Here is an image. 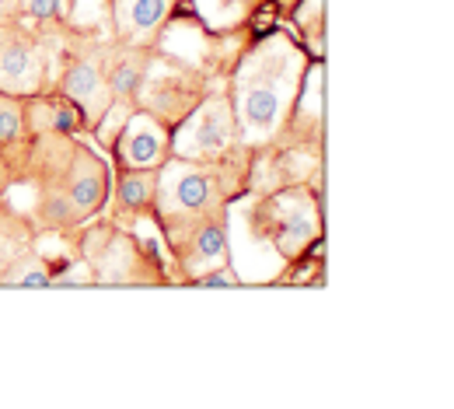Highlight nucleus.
<instances>
[{
  "mask_svg": "<svg viewBox=\"0 0 454 409\" xmlns=\"http://www.w3.org/2000/svg\"><path fill=\"white\" fill-rule=\"evenodd\" d=\"M301 74L304 53L286 35L259 43L241 59L234 81V130L245 144H266L280 133L301 88Z\"/></svg>",
  "mask_w": 454,
  "mask_h": 409,
  "instance_id": "nucleus-1",
  "label": "nucleus"
},
{
  "mask_svg": "<svg viewBox=\"0 0 454 409\" xmlns=\"http://www.w3.org/2000/svg\"><path fill=\"white\" fill-rule=\"evenodd\" d=\"M234 140V109L227 98H207L192 116L175 133V154L178 158H210L231 147Z\"/></svg>",
  "mask_w": 454,
  "mask_h": 409,
  "instance_id": "nucleus-2",
  "label": "nucleus"
},
{
  "mask_svg": "<svg viewBox=\"0 0 454 409\" xmlns=\"http://www.w3.org/2000/svg\"><path fill=\"white\" fill-rule=\"evenodd\" d=\"M214 203V178L203 176L200 169L185 161H168L161 169V185H158V207L168 217H189L200 214Z\"/></svg>",
  "mask_w": 454,
  "mask_h": 409,
  "instance_id": "nucleus-3",
  "label": "nucleus"
},
{
  "mask_svg": "<svg viewBox=\"0 0 454 409\" xmlns=\"http://www.w3.org/2000/svg\"><path fill=\"white\" fill-rule=\"evenodd\" d=\"M115 154L129 172H151L165 161L168 154V133L151 116H126L119 137H115Z\"/></svg>",
  "mask_w": 454,
  "mask_h": 409,
  "instance_id": "nucleus-4",
  "label": "nucleus"
},
{
  "mask_svg": "<svg viewBox=\"0 0 454 409\" xmlns=\"http://www.w3.org/2000/svg\"><path fill=\"white\" fill-rule=\"evenodd\" d=\"M318 234V210L304 193H284L273 200V241L284 256H297Z\"/></svg>",
  "mask_w": 454,
  "mask_h": 409,
  "instance_id": "nucleus-5",
  "label": "nucleus"
},
{
  "mask_svg": "<svg viewBox=\"0 0 454 409\" xmlns=\"http://www.w3.org/2000/svg\"><path fill=\"white\" fill-rule=\"evenodd\" d=\"M63 88H67L70 102L81 106V113H84L88 122H98V119L106 116V109H109V84H106V77H102L95 59L74 63L67 81H63Z\"/></svg>",
  "mask_w": 454,
  "mask_h": 409,
  "instance_id": "nucleus-6",
  "label": "nucleus"
},
{
  "mask_svg": "<svg viewBox=\"0 0 454 409\" xmlns=\"http://www.w3.org/2000/svg\"><path fill=\"white\" fill-rule=\"evenodd\" d=\"M43 63L35 46L28 43H7L0 46V91L4 95H32L39 88Z\"/></svg>",
  "mask_w": 454,
  "mask_h": 409,
  "instance_id": "nucleus-7",
  "label": "nucleus"
},
{
  "mask_svg": "<svg viewBox=\"0 0 454 409\" xmlns=\"http://www.w3.org/2000/svg\"><path fill=\"white\" fill-rule=\"evenodd\" d=\"M171 0H115V28L126 43H147L168 18Z\"/></svg>",
  "mask_w": 454,
  "mask_h": 409,
  "instance_id": "nucleus-8",
  "label": "nucleus"
},
{
  "mask_svg": "<svg viewBox=\"0 0 454 409\" xmlns=\"http://www.w3.org/2000/svg\"><path fill=\"white\" fill-rule=\"evenodd\" d=\"M217 266H227V234L217 221H210L192 234V245L185 252V273L203 277Z\"/></svg>",
  "mask_w": 454,
  "mask_h": 409,
  "instance_id": "nucleus-9",
  "label": "nucleus"
},
{
  "mask_svg": "<svg viewBox=\"0 0 454 409\" xmlns=\"http://www.w3.org/2000/svg\"><path fill=\"white\" fill-rule=\"evenodd\" d=\"M70 203L77 207V214H91L102 196H106V172L95 158L88 154H77L74 158V178H70Z\"/></svg>",
  "mask_w": 454,
  "mask_h": 409,
  "instance_id": "nucleus-10",
  "label": "nucleus"
},
{
  "mask_svg": "<svg viewBox=\"0 0 454 409\" xmlns=\"http://www.w3.org/2000/svg\"><path fill=\"white\" fill-rule=\"evenodd\" d=\"M129 259H133V245H129V241H122V238L109 241V245L102 248V263H98L102 280H126V273L133 270Z\"/></svg>",
  "mask_w": 454,
  "mask_h": 409,
  "instance_id": "nucleus-11",
  "label": "nucleus"
},
{
  "mask_svg": "<svg viewBox=\"0 0 454 409\" xmlns=\"http://www.w3.org/2000/svg\"><path fill=\"white\" fill-rule=\"evenodd\" d=\"M151 189H154V178L147 172H129L119 182V200H122L126 210H140L151 200Z\"/></svg>",
  "mask_w": 454,
  "mask_h": 409,
  "instance_id": "nucleus-12",
  "label": "nucleus"
},
{
  "mask_svg": "<svg viewBox=\"0 0 454 409\" xmlns=\"http://www.w3.org/2000/svg\"><path fill=\"white\" fill-rule=\"evenodd\" d=\"M21 126H25L21 106H18L11 95H0V144L18 140V137H21Z\"/></svg>",
  "mask_w": 454,
  "mask_h": 409,
  "instance_id": "nucleus-13",
  "label": "nucleus"
},
{
  "mask_svg": "<svg viewBox=\"0 0 454 409\" xmlns=\"http://www.w3.org/2000/svg\"><path fill=\"white\" fill-rule=\"evenodd\" d=\"M43 217H46L53 228H67V224L77 221V207L70 203L67 193H53V196L46 200V207H43Z\"/></svg>",
  "mask_w": 454,
  "mask_h": 409,
  "instance_id": "nucleus-14",
  "label": "nucleus"
},
{
  "mask_svg": "<svg viewBox=\"0 0 454 409\" xmlns=\"http://www.w3.org/2000/svg\"><path fill=\"white\" fill-rule=\"evenodd\" d=\"M11 284H18V287H50V273H46V266L39 259H28V263H21L14 270Z\"/></svg>",
  "mask_w": 454,
  "mask_h": 409,
  "instance_id": "nucleus-15",
  "label": "nucleus"
},
{
  "mask_svg": "<svg viewBox=\"0 0 454 409\" xmlns=\"http://www.w3.org/2000/svg\"><path fill=\"white\" fill-rule=\"evenodd\" d=\"M137 84H140V67L137 63H119L113 74V91L119 98H126V95H133L137 91Z\"/></svg>",
  "mask_w": 454,
  "mask_h": 409,
  "instance_id": "nucleus-16",
  "label": "nucleus"
},
{
  "mask_svg": "<svg viewBox=\"0 0 454 409\" xmlns=\"http://www.w3.org/2000/svg\"><path fill=\"white\" fill-rule=\"evenodd\" d=\"M67 4L70 0H25V11L39 21H53V18H63L67 14Z\"/></svg>",
  "mask_w": 454,
  "mask_h": 409,
  "instance_id": "nucleus-17",
  "label": "nucleus"
},
{
  "mask_svg": "<svg viewBox=\"0 0 454 409\" xmlns=\"http://www.w3.org/2000/svg\"><path fill=\"white\" fill-rule=\"evenodd\" d=\"M122 122H126V113H122V106H109L106 109V116H102V140H115L119 137V130H122Z\"/></svg>",
  "mask_w": 454,
  "mask_h": 409,
  "instance_id": "nucleus-18",
  "label": "nucleus"
},
{
  "mask_svg": "<svg viewBox=\"0 0 454 409\" xmlns=\"http://www.w3.org/2000/svg\"><path fill=\"white\" fill-rule=\"evenodd\" d=\"M234 284H238V277H234L227 266H217V270L196 277V287H234Z\"/></svg>",
  "mask_w": 454,
  "mask_h": 409,
  "instance_id": "nucleus-19",
  "label": "nucleus"
},
{
  "mask_svg": "<svg viewBox=\"0 0 454 409\" xmlns=\"http://www.w3.org/2000/svg\"><path fill=\"white\" fill-rule=\"evenodd\" d=\"M318 21H322V0H304L297 7V25L301 28H318Z\"/></svg>",
  "mask_w": 454,
  "mask_h": 409,
  "instance_id": "nucleus-20",
  "label": "nucleus"
},
{
  "mask_svg": "<svg viewBox=\"0 0 454 409\" xmlns=\"http://www.w3.org/2000/svg\"><path fill=\"white\" fill-rule=\"evenodd\" d=\"M70 277H57V280H50L53 287H74V284H91V273H88V266H74V270H67Z\"/></svg>",
  "mask_w": 454,
  "mask_h": 409,
  "instance_id": "nucleus-21",
  "label": "nucleus"
},
{
  "mask_svg": "<svg viewBox=\"0 0 454 409\" xmlns=\"http://www.w3.org/2000/svg\"><path fill=\"white\" fill-rule=\"evenodd\" d=\"M18 7H21V0H0V32L11 25V18H14Z\"/></svg>",
  "mask_w": 454,
  "mask_h": 409,
  "instance_id": "nucleus-22",
  "label": "nucleus"
}]
</instances>
